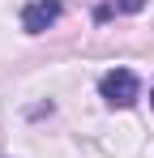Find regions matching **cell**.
<instances>
[{"label":"cell","instance_id":"obj_1","mask_svg":"<svg viewBox=\"0 0 154 158\" xmlns=\"http://www.w3.org/2000/svg\"><path fill=\"white\" fill-rule=\"evenodd\" d=\"M99 94H103L107 107H133L141 98V77H137L133 69H111V73H103Z\"/></svg>","mask_w":154,"mask_h":158},{"label":"cell","instance_id":"obj_2","mask_svg":"<svg viewBox=\"0 0 154 158\" xmlns=\"http://www.w3.org/2000/svg\"><path fill=\"white\" fill-rule=\"evenodd\" d=\"M56 22H60V0H30L22 9V30L26 34H43Z\"/></svg>","mask_w":154,"mask_h":158},{"label":"cell","instance_id":"obj_3","mask_svg":"<svg viewBox=\"0 0 154 158\" xmlns=\"http://www.w3.org/2000/svg\"><path fill=\"white\" fill-rule=\"evenodd\" d=\"M146 0H107L94 9V22H111V17H124V13H141Z\"/></svg>","mask_w":154,"mask_h":158},{"label":"cell","instance_id":"obj_4","mask_svg":"<svg viewBox=\"0 0 154 158\" xmlns=\"http://www.w3.org/2000/svg\"><path fill=\"white\" fill-rule=\"evenodd\" d=\"M150 103H154V90H150Z\"/></svg>","mask_w":154,"mask_h":158}]
</instances>
